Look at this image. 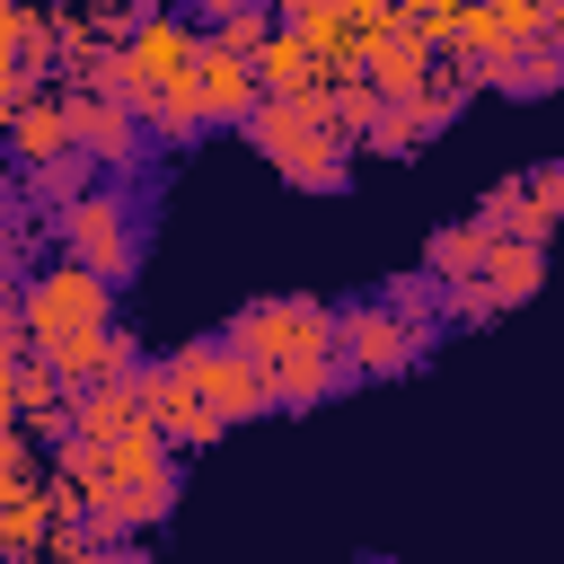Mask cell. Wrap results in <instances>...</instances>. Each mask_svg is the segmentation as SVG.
<instances>
[{
	"instance_id": "cell-22",
	"label": "cell",
	"mask_w": 564,
	"mask_h": 564,
	"mask_svg": "<svg viewBox=\"0 0 564 564\" xmlns=\"http://www.w3.org/2000/svg\"><path fill=\"white\" fill-rule=\"evenodd\" d=\"M282 18H273V0H247V9H229V18H212V44H229V53H256L264 35H273Z\"/></svg>"
},
{
	"instance_id": "cell-8",
	"label": "cell",
	"mask_w": 564,
	"mask_h": 564,
	"mask_svg": "<svg viewBox=\"0 0 564 564\" xmlns=\"http://www.w3.org/2000/svg\"><path fill=\"white\" fill-rule=\"evenodd\" d=\"M132 379H141V414L159 423V441H167V449H212V441L229 432V423L194 397V379L176 370V352H167V361H141Z\"/></svg>"
},
{
	"instance_id": "cell-23",
	"label": "cell",
	"mask_w": 564,
	"mask_h": 564,
	"mask_svg": "<svg viewBox=\"0 0 564 564\" xmlns=\"http://www.w3.org/2000/svg\"><path fill=\"white\" fill-rule=\"evenodd\" d=\"M370 150H388V159H405L414 141H423V123H414V106L405 97H379V115H370V132H361Z\"/></svg>"
},
{
	"instance_id": "cell-12",
	"label": "cell",
	"mask_w": 564,
	"mask_h": 564,
	"mask_svg": "<svg viewBox=\"0 0 564 564\" xmlns=\"http://www.w3.org/2000/svg\"><path fill=\"white\" fill-rule=\"evenodd\" d=\"M0 141H9V159H18V167H53V159H70L62 88H26V97H18V115L0 123Z\"/></svg>"
},
{
	"instance_id": "cell-26",
	"label": "cell",
	"mask_w": 564,
	"mask_h": 564,
	"mask_svg": "<svg viewBox=\"0 0 564 564\" xmlns=\"http://www.w3.org/2000/svg\"><path fill=\"white\" fill-rule=\"evenodd\" d=\"M18 44H26V0H0V62L18 70Z\"/></svg>"
},
{
	"instance_id": "cell-31",
	"label": "cell",
	"mask_w": 564,
	"mask_h": 564,
	"mask_svg": "<svg viewBox=\"0 0 564 564\" xmlns=\"http://www.w3.org/2000/svg\"><path fill=\"white\" fill-rule=\"evenodd\" d=\"M449 9H494V0H449Z\"/></svg>"
},
{
	"instance_id": "cell-16",
	"label": "cell",
	"mask_w": 564,
	"mask_h": 564,
	"mask_svg": "<svg viewBox=\"0 0 564 564\" xmlns=\"http://www.w3.org/2000/svg\"><path fill=\"white\" fill-rule=\"evenodd\" d=\"M555 229H564V159H546V167H529V176H520V220H511V238L546 247Z\"/></svg>"
},
{
	"instance_id": "cell-3",
	"label": "cell",
	"mask_w": 564,
	"mask_h": 564,
	"mask_svg": "<svg viewBox=\"0 0 564 564\" xmlns=\"http://www.w3.org/2000/svg\"><path fill=\"white\" fill-rule=\"evenodd\" d=\"M53 238H62V256L70 264H88V273H106V282H123L132 264H141V229H132V203L123 194H70L62 212H53Z\"/></svg>"
},
{
	"instance_id": "cell-27",
	"label": "cell",
	"mask_w": 564,
	"mask_h": 564,
	"mask_svg": "<svg viewBox=\"0 0 564 564\" xmlns=\"http://www.w3.org/2000/svg\"><path fill=\"white\" fill-rule=\"evenodd\" d=\"M79 564H150V555H141V546H132V538H97V546H88V555H79Z\"/></svg>"
},
{
	"instance_id": "cell-9",
	"label": "cell",
	"mask_w": 564,
	"mask_h": 564,
	"mask_svg": "<svg viewBox=\"0 0 564 564\" xmlns=\"http://www.w3.org/2000/svg\"><path fill=\"white\" fill-rule=\"evenodd\" d=\"M62 115H70V150L88 167H132L141 159V115L123 97H88V88H62Z\"/></svg>"
},
{
	"instance_id": "cell-29",
	"label": "cell",
	"mask_w": 564,
	"mask_h": 564,
	"mask_svg": "<svg viewBox=\"0 0 564 564\" xmlns=\"http://www.w3.org/2000/svg\"><path fill=\"white\" fill-rule=\"evenodd\" d=\"M203 9H212V18H229V9H247V0H203Z\"/></svg>"
},
{
	"instance_id": "cell-14",
	"label": "cell",
	"mask_w": 564,
	"mask_h": 564,
	"mask_svg": "<svg viewBox=\"0 0 564 564\" xmlns=\"http://www.w3.org/2000/svg\"><path fill=\"white\" fill-rule=\"evenodd\" d=\"M132 423H150L141 414V379H88V388H70V441H97L106 449Z\"/></svg>"
},
{
	"instance_id": "cell-21",
	"label": "cell",
	"mask_w": 564,
	"mask_h": 564,
	"mask_svg": "<svg viewBox=\"0 0 564 564\" xmlns=\"http://www.w3.org/2000/svg\"><path fill=\"white\" fill-rule=\"evenodd\" d=\"M123 511H132V529L167 520V511H176V458H167V467H150V476H132V485H123Z\"/></svg>"
},
{
	"instance_id": "cell-25",
	"label": "cell",
	"mask_w": 564,
	"mask_h": 564,
	"mask_svg": "<svg viewBox=\"0 0 564 564\" xmlns=\"http://www.w3.org/2000/svg\"><path fill=\"white\" fill-rule=\"evenodd\" d=\"M18 485H44L35 476V432L26 423H0V494H18Z\"/></svg>"
},
{
	"instance_id": "cell-13",
	"label": "cell",
	"mask_w": 564,
	"mask_h": 564,
	"mask_svg": "<svg viewBox=\"0 0 564 564\" xmlns=\"http://www.w3.org/2000/svg\"><path fill=\"white\" fill-rule=\"evenodd\" d=\"M247 70H256V88H264V97H317V88L335 79V70H326V62H317L291 26H273V35L247 53Z\"/></svg>"
},
{
	"instance_id": "cell-28",
	"label": "cell",
	"mask_w": 564,
	"mask_h": 564,
	"mask_svg": "<svg viewBox=\"0 0 564 564\" xmlns=\"http://www.w3.org/2000/svg\"><path fill=\"white\" fill-rule=\"evenodd\" d=\"M18 97H26V79H18V70H9V62H0V123H9V115H18Z\"/></svg>"
},
{
	"instance_id": "cell-24",
	"label": "cell",
	"mask_w": 564,
	"mask_h": 564,
	"mask_svg": "<svg viewBox=\"0 0 564 564\" xmlns=\"http://www.w3.org/2000/svg\"><path fill=\"white\" fill-rule=\"evenodd\" d=\"M88 546H97V538H88V520H79V511H53V520H44V538H35V564H79Z\"/></svg>"
},
{
	"instance_id": "cell-6",
	"label": "cell",
	"mask_w": 564,
	"mask_h": 564,
	"mask_svg": "<svg viewBox=\"0 0 564 564\" xmlns=\"http://www.w3.org/2000/svg\"><path fill=\"white\" fill-rule=\"evenodd\" d=\"M176 370L194 379V397H203L220 423H256V414H273V370H264L256 352H238L229 335H220V344H185Z\"/></svg>"
},
{
	"instance_id": "cell-10",
	"label": "cell",
	"mask_w": 564,
	"mask_h": 564,
	"mask_svg": "<svg viewBox=\"0 0 564 564\" xmlns=\"http://www.w3.org/2000/svg\"><path fill=\"white\" fill-rule=\"evenodd\" d=\"M432 62H441V53H432V35H423V26L405 18V9H388V18L370 26V53H361V79H370L379 97H414V88L432 79Z\"/></svg>"
},
{
	"instance_id": "cell-30",
	"label": "cell",
	"mask_w": 564,
	"mask_h": 564,
	"mask_svg": "<svg viewBox=\"0 0 564 564\" xmlns=\"http://www.w3.org/2000/svg\"><path fill=\"white\" fill-rule=\"evenodd\" d=\"M546 35H555V44H564V9H555V18H546Z\"/></svg>"
},
{
	"instance_id": "cell-7",
	"label": "cell",
	"mask_w": 564,
	"mask_h": 564,
	"mask_svg": "<svg viewBox=\"0 0 564 564\" xmlns=\"http://www.w3.org/2000/svg\"><path fill=\"white\" fill-rule=\"evenodd\" d=\"M335 352H344V370H352V379H397V370H414V361H423V344L405 335V317H397L388 300L335 308Z\"/></svg>"
},
{
	"instance_id": "cell-18",
	"label": "cell",
	"mask_w": 564,
	"mask_h": 564,
	"mask_svg": "<svg viewBox=\"0 0 564 564\" xmlns=\"http://www.w3.org/2000/svg\"><path fill=\"white\" fill-rule=\"evenodd\" d=\"M502 229H485V220H458V229H441L432 247H423V273L432 282H467L476 264H485V247H494Z\"/></svg>"
},
{
	"instance_id": "cell-19",
	"label": "cell",
	"mask_w": 564,
	"mask_h": 564,
	"mask_svg": "<svg viewBox=\"0 0 564 564\" xmlns=\"http://www.w3.org/2000/svg\"><path fill=\"white\" fill-rule=\"evenodd\" d=\"M167 458H176V449L159 441V423H132V432L106 441V476H115V485H132V476H150V467H167Z\"/></svg>"
},
{
	"instance_id": "cell-1",
	"label": "cell",
	"mask_w": 564,
	"mask_h": 564,
	"mask_svg": "<svg viewBox=\"0 0 564 564\" xmlns=\"http://www.w3.org/2000/svg\"><path fill=\"white\" fill-rule=\"evenodd\" d=\"M247 141H256V150L282 167V185H300V194H344V176H352V141L326 132L317 97H256V106H247Z\"/></svg>"
},
{
	"instance_id": "cell-20",
	"label": "cell",
	"mask_w": 564,
	"mask_h": 564,
	"mask_svg": "<svg viewBox=\"0 0 564 564\" xmlns=\"http://www.w3.org/2000/svg\"><path fill=\"white\" fill-rule=\"evenodd\" d=\"M388 308H397V317H405V335L432 352V326H441V282H432V273H414V282H397V291H388Z\"/></svg>"
},
{
	"instance_id": "cell-17",
	"label": "cell",
	"mask_w": 564,
	"mask_h": 564,
	"mask_svg": "<svg viewBox=\"0 0 564 564\" xmlns=\"http://www.w3.org/2000/svg\"><path fill=\"white\" fill-rule=\"evenodd\" d=\"M485 88H502V97H546V88H564V44L555 35H538V44H520Z\"/></svg>"
},
{
	"instance_id": "cell-11",
	"label": "cell",
	"mask_w": 564,
	"mask_h": 564,
	"mask_svg": "<svg viewBox=\"0 0 564 564\" xmlns=\"http://www.w3.org/2000/svg\"><path fill=\"white\" fill-rule=\"evenodd\" d=\"M194 97H203V123H247V106L264 97L256 88V70H247V53H229V44H194Z\"/></svg>"
},
{
	"instance_id": "cell-15",
	"label": "cell",
	"mask_w": 564,
	"mask_h": 564,
	"mask_svg": "<svg viewBox=\"0 0 564 564\" xmlns=\"http://www.w3.org/2000/svg\"><path fill=\"white\" fill-rule=\"evenodd\" d=\"M44 361H53L70 388H88V379H132V370H141V344H132V335H115V326H97V335H70V344H53Z\"/></svg>"
},
{
	"instance_id": "cell-2",
	"label": "cell",
	"mask_w": 564,
	"mask_h": 564,
	"mask_svg": "<svg viewBox=\"0 0 564 564\" xmlns=\"http://www.w3.org/2000/svg\"><path fill=\"white\" fill-rule=\"evenodd\" d=\"M97 326H115V282H106V273L53 256V264H35V273L18 282V335H26L35 352H53V344H70V335H97Z\"/></svg>"
},
{
	"instance_id": "cell-4",
	"label": "cell",
	"mask_w": 564,
	"mask_h": 564,
	"mask_svg": "<svg viewBox=\"0 0 564 564\" xmlns=\"http://www.w3.org/2000/svg\"><path fill=\"white\" fill-rule=\"evenodd\" d=\"M229 344L256 352L264 370L317 361V352H335V308H317V300H247V308L229 317Z\"/></svg>"
},
{
	"instance_id": "cell-5",
	"label": "cell",
	"mask_w": 564,
	"mask_h": 564,
	"mask_svg": "<svg viewBox=\"0 0 564 564\" xmlns=\"http://www.w3.org/2000/svg\"><path fill=\"white\" fill-rule=\"evenodd\" d=\"M538 282H546V247H529V238H494V247H485V264H476L467 282H441V308L476 326V317L529 308V300H538Z\"/></svg>"
},
{
	"instance_id": "cell-32",
	"label": "cell",
	"mask_w": 564,
	"mask_h": 564,
	"mask_svg": "<svg viewBox=\"0 0 564 564\" xmlns=\"http://www.w3.org/2000/svg\"><path fill=\"white\" fill-rule=\"evenodd\" d=\"M0 564H35V555H0Z\"/></svg>"
}]
</instances>
